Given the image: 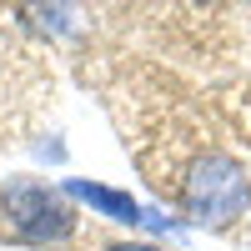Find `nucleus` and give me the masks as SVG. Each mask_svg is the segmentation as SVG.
<instances>
[{
    "instance_id": "nucleus-1",
    "label": "nucleus",
    "mask_w": 251,
    "mask_h": 251,
    "mask_svg": "<svg viewBox=\"0 0 251 251\" xmlns=\"http://www.w3.org/2000/svg\"><path fill=\"white\" fill-rule=\"evenodd\" d=\"M181 211L186 226H201V231H231L236 221L251 216V171L246 161L211 146V151H196L181 171Z\"/></svg>"
},
{
    "instance_id": "nucleus-2",
    "label": "nucleus",
    "mask_w": 251,
    "mask_h": 251,
    "mask_svg": "<svg viewBox=\"0 0 251 251\" xmlns=\"http://www.w3.org/2000/svg\"><path fill=\"white\" fill-rule=\"evenodd\" d=\"M0 221L10 226L15 241L40 246V251H55V246L75 241V231H80V206L66 196L60 181L15 171V176L0 181Z\"/></svg>"
},
{
    "instance_id": "nucleus-3",
    "label": "nucleus",
    "mask_w": 251,
    "mask_h": 251,
    "mask_svg": "<svg viewBox=\"0 0 251 251\" xmlns=\"http://www.w3.org/2000/svg\"><path fill=\"white\" fill-rule=\"evenodd\" d=\"M66 196L80 206V211H96L100 221L111 226H126V231H141L146 226V201H136L126 186H111V181H91V176H66Z\"/></svg>"
},
{
    "instance_id": "nucleus-4",
    "label": "nucleus",
    "mask_w": 251,
    "mask_h": 251,
    "mask_svg": "<svg viewBox=\"0 0 251 251\" xmlns=\"http://www.w3.org/2000/svg\"><path fill=\"white\" fill-rule=\"evenodd\" d=\"M15 15L25 30H40V35H71L75 30V10H66V5H20Z\"/></svg>"
},
{
    "instance_id": "nucleus-5",
    "label": "nucleus",
    "mask_w": 251,
    "mask_h": 251,
    "mask_svg": "<svg viewBox=\"0 0 251 251\" xmlns=\"http://www.w3.org/2000/svg\"><path fill=\"white\" fill-rule=\"evenodd\" d=\"M30 151H35V161H46V166H60V161H66V141H60V136H40V141L30 146Z\"/></svg>"
},
{
    "instance_id": "nucleus-6",
    "label": "nucleus",
    "mask_w": 251,
    "mask_h": 251,
    "mask_svg": "<svg viewBox=\"0 0 251 251\" xmlns=\"http://www.w3.org/2000/svg\"><path fill=\"white\" fill-rule=\"evenodd\" d=\"M100 251H166L161 241H146V236H121V241H106Z\"/></svg>"
},
{
    "instance_id": "nucleus-7",
    "label": "nucleus",
    "mask_w": 251,
    "mask_h": 251,
    "mask_svg": "<svg viewBox=\"0 0 251 251\" xmlns=\"http://www.w3.org/2000/svg\"><path fill=\"white\" fill-rule=\"evenodd\" d=\"M246 241H251V216H246Z\"/></svg>"
}]
</instances>
